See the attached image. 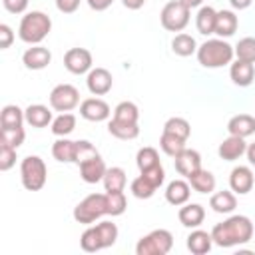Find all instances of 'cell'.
Returning <instances> with one entry per match:
<instances>
[{
	"label": "cell",
	"mask_w": 255,
	"mask_h": 255,
	"mask_svg": "<svg viewBox=\"0 0 255 255\" xmlns=\"http://www.w3.org/2000/svg\"><path fill=\"white\" fill-rule=\"evenodd\" d=\"M211 237H213V243L219 247L243 245L253 237V223L247 215H231L225 221L213 225Z\"/></svg>",
	"instance_id": "obj_1"
},
{
	"label": "cell",
	"mask_w": 255,
	"mask_h": 255,
	"mask_svg": "<svg viewBox=\"0 0 255 255\" xmlns=\"http://www.w3.org/2000/svg\"><path fill=\"white\" fill-rule=\"evenodd\" d=\"M195 54H197V62L203 68H223L233 62L235 48L223 38H211L205 40L201 46H197Z\"/></svg>",
	"instance_id": "obj_2"
},
{
	"label": "cell",
	"mask_w": 255,
	"mask_h": 255,
	"mask_svg": "<svg viewBox=\"0 0 255 255\" xmlns=\"http://www.w3.org/2000/svg\"><path fill=\"white\" fill-rule=\"evenodd\" d=\"M118 225L112 221H100L96 225H90L82 237H80V247L86 253H96L102 249H108L116 243L118 239Z\"/></svg>",
	"instance_id": "obj_3"
},
{
	"label": "cell",
	"mask_w": 255,
	"mask_h": 255,
	"mask_svg": "<svg viewBox=\"0 0 255 255\" xmlns=\"http://www.w3.org/2000/svg\"><path fill=\"white\" fill-rule=\"evenodd\" d=\"M50 30H52L50 16L42 10H32V12H26L22 16L20 26H18V36L22 42L36 46L50 34Z\"/></svg>",
	"instance_id": "obj_4"
},
{
	"label": "cell",
	"mask_w": 255,
	"mask_h": 255,
	"mask_svg": "<svg viewBox=\"0 0 255 255\" xmlns=\"http://www.w3.org/2000/svg\"><path fill=\"white\" fill-rule=\"evenodd\" d=\"M20 179L28 191H40L46 185L48 169L40 155H26L20 163Z\"/></svg>",
	"instance_id": "obj_5"
},
{
	"label": "cell",
	"mask_w": 255,
	"mask_h": 255,
	"mask_svg": "<svg viewBox=\"0 0 255 255\" xmlns=\"http://www.w3.org/2000/svg\"><path fill=\"white\" fill-rule=\"evenodd\" d=\"M104 215H108L106 193H90L74 207V219L84 225H92Z\"/></svg>",
	"instance_id": "obj_6"
},
{
	"label": "cell",
	"mask_w": 255,
	"mask_h": 255,
	"mask_svg": "<svg viewBox=\"0 0 255 255\" xmlns=\"http://www.w3.org/2000/svg\"><path fill=\"white\" fill-rule=\"evenodd\" d=\"M173 247V235L167 229H153L135 243L137 255H167Z\"/></svg>",
	"instance_id": "obj_7"
},
{
	"label": "cell",
	"mask_w": 255,
	"mask_h": 255,
	"mask_svg": "<svg viewBox=\"0 0 255 255\" xmlns=\"http://www.w3.org/2000/svg\"><path fill=\"white\" fill-rule=\"evenodd\" d=\"M189 8L181 0H171L161 8L159 22L167 32H181L189 24Z\"/></svg>",
	"instance_id": "obj_8"
},
{
	"label": "cell",
	"mask_w": 255,
	"mask_h": 255,
	"mask_svg": "<svg viewBox=\"0 0 255 255\" xmlns=\"http://www.w3.org/2000/svg\"><path fill=\"white\" fill-rule=\"evenodd\" d=\"M80 106V92L72 84H58L50 92V108L56 112H72Z\"/></svg>",
	"instance_id": "obj_9"
},
{
	"label": "cell",
	"mask_w": 255,
	"mask_h": 255,
	"mask_svg": "<svg viewBox=\"0 0 255 255\" xmlns=\"http://www.w3.org/2000/svg\"><path fill=\"white\" fill-rule=\"evenodd\" d=\"M92 64H94L92 52L86 48H70L64 54V66L70 74H76V76L88 74L92 70Z\"/></svg>",
	"instance_id": "obj_10"
},
{
	"label": "cell",
	"mask_w": 255,
	"mask_h": 255,
	"mask_svg": "<svg viewBox=\"0 0 255 255\" xmlns=\"http://www.w3.org/2000/svg\"><path fill=\"white\" fill-rule=\"evenodd\" d=\"M255 185V175L249 165H237L229 173V187L237 195H247Z\"/></svg>",
	"instance_id": "obj_11"
},
{
	"label": "cell",
	"mask_w": 255,
	"mask_h": 255,
	"mask_svg": "<svg viewBox=\"0 0 255 255\" xmlns=\"http://www.w3.org/2000/svg\"><path fill=\"white\" fill-rule=\"evenodd\" d=\"M80 116L88 122H106L112 116V110L102 98H86L80 104Z\"/></svg>",
	"instance_id": "obj_12"
},
{
	"label": "cell",
	"mask_w": 255,
	"mask_h": 255,
	"mask_svg": "<svg viewBox=\"0 0 255 255\" xmlns=\"http://www.w3.org/2000/svg\"><path fill=\"white\" fill-rule=\"evenodd\" d=\"M86 86H88L90 94H94V96H106L112 90V86H114V78H112L110 70H106V68H92L88 72Z\"/></svg>",
	"instance_id": "obj_13"
},
{
	"label": "cell",
	"mask_w": 255,
	"mask_h": 255,
	"mask_svg": "<svg viewBox=\"0 0 255 255\" xmlns=\"http://www.w3.org/2000/svg\"><path fill=\"white\" fill-rule=\"evenodd\" d=\"M50 62H52V52L42 44H36L22 54V64L28 70H44Z\"/></svg>",
	"instance_id": "obj_14"
},
{
	"label": "cell",
	"mask_w": 255,
	"mask_h": 255,
	"mask_svg": "<svg viewBox=\"0 0 255 255\" xmlns=\"http://www.w3.org/2000/svg\"><path fill=\"white\" fill-rule=\"evenodd\" d=\"M173 165H175V171L179 175L189 177L193 171H197L201 167V155H199V151L185 147L181 153H177L173 157Z\"/></svg>",
	"instance_id": "obj_15"
},
{
	"label": "cell",
	"mask_w": 255,
	"mask_h": 255,
	"mask_svg": "<svg viewBox=\"0 0 255 255\" xmlns=\"http://www.w3.org/2000/svg\"><path fill=\"white\" fill-rule=\"evenodd\" d=\"M247 151V143H245V137H239V135H229L225 137L219 147H217V153L223 161H235L239 159L243 153Z\"/></svg>",
	"instance_id": "obj_16"
},
{
	"label": "cell",
	"mask_w": 255,
	"mask_h": 255,
	"mask_svg": "<svg viewBox=\"0 0 255 255\" xmlns=\"http://www.w3.org/2000/svg\"><path fill=\"white\" fill-rule=\"evenodd\" d=\"M108 167L102 159V155H96V157H90L86 161L80 163V177L86 181V183H98L104 179Z\"/></svg>",
	"instance_id": "obj_17"
},
{
	"label": "cell",
	"mask_w": 255,
	"mask_h": 255,
	"mask_svg": "<svg viewBox=\"0 0 255 255\" xmlns=\"http://www.w3.org/2000/svg\"><path fill=\"white\" fill-rule=\"evenodd\" d=\"M229 76H231V82L235 86L247 88V86H251V82L255 78V64L243 62V60H235L229 66Z\"/></svg>",
	"instance_id": "obj_18"
},
{
	"label": "cell",
	"mask_w": 255,
	"mask_h": 255,
	"mask_svg": "<svg viewBox=\"0 0 255 255\" xmlns=\"http://www.w3.org/2000/svg\"><path fill=\"white\" fill-rule=\"evenodd\" d=\"M177 219L183 227H189V229H195L203 223L205 219V209L203 205L199 203H183L177 211Z\"/></svg>",
	"instance_id": "obj_19"
},
{
	"label": "cell",
	"mask_w": 255,
	"mask_h": 255,
	"mask_svg": "<svg viewBox=\"0 0 255 255\" xmlns=\"http://www.w3.org/2000/svg\"><path fill=\"white\" fill-rule=\"evenodd\" d=\"M189 195H191V185H189V181L173 179V181H169L167 187H165V199H167V203H171V205H175V207L187 203V201H189Z\"/></svg>",
	"instance_id": "obj_20"
},
{
	"label": "cell",
	"mask_w": 255,
	"mask_h": 255,
	"mask_svg": "<svg viewBox=\"0 0 255 255\" xmlns=\"http://www.w3.org/2000/svg\"><path fill=\"white\" fill-rule=\"evenodd\" d=\"M185 245H187V249H189L193 255H205V253H209L211 247H213V237H211V233H207V231L195 227V229L187 235Z\"/></svg>",
	"instance_id": "obj_21"
},
{
	"label": "cell",
	"mask_w": 255,
	"mask_h": 255,
	"mask_svg": "<svg viewBox=\"0 0 255 255\" xmlns=\"http://www.w3.org/2000/svg\"><path fill=\"white\" fill-rule=\"evenodd\" d=\"M237 26H239V18L233 10H219L217 12V18H215V32L219 38H229L237 32Z\"/></svg>",
	"instance_id": "obj_22"
},
{
	"label": "cell",
	"mask_w": 255,
	"mask_h": 255,
	"mask_svg": "<svg viewBox=\"0 0 255 255\" xmlns=\"http://www.w3.org/2000/svg\"><path fill=\"white\" fill-rule=\"evenodd\" d=\"M227 131L229 135L249 137L255 133V118L249 114H237L227 122Z\"/></svg>",
	"instance_id": "obj_23"
},
{
	"label": "cell",
	"mask_w": 255,
	"mask_h": 255,
	"mask_svg": "<svg viewBox=\"0 0 255 255\" xmlns=\"http://www.w3.org/2000/svg\"><path fill=\"white\" fill-rule=\"evenodd\" d=\"M24 118H26V124H30L32 128H46L54 120L52 112L42 104H30L24 110Z\"/></svg>",
	"instance_id": "obj_24"
},
{
	"label": "cell",
	"mask_w": 255,
	"mask_h": 255,
	"mask_svg": "<svg viewBox=\"0 0 255 255\" xmlns=\"http://www.w3.org/2000/svg\"><path fill=\"white\" fill-rule=\"evenodd\" d=\"M187 181H189L191 189L197 191V193L207 195V193L215 191V175H213L211 171L203 169V167H199L197 171H193V173L187 177Z\"/></svg>",
	"instance_id": "obj_25"
},
{
	"label": "cell",
	"mask_w": 255,
	"mask_h": 255,
	"mask_svg": "<svg viewBox=\"0 0 255 255\" xmlns=\"http://www.w3.org/2000/svg\"><path fill=\"white\" fill-rule=\"evenodd\" d=\"M209 207L215 213H223V215L225 213H233L235 207H237V197H235L233 191H227V189L217 191V193H213L209 197Z\"/></svg>",
	"instance_id": "obj_26"
},
{
	"label": "cell",
	"mask_w": 255,
	"mask_h": 255,
	"mask_svg": "<svg viewBox=\"0 0 255 255\" xmlns=\"http://www.w3.org/2000/svg\"><path fill=\"white\" fill-rule=\"evenodd\" d=\"M52 155L56 161L74 163L76 161V141H72L68 137H58L52 145Z\"/></svg>",
	"instance_id": "obj_27"
},
{
	"label": "cell",
	"mask_w": 255,
	"mask_h": 255,
	"mask_svg": "<svg viewBox=\"0 0 255 255\" xmlns=\"http://www.w3.org/2000/svg\"><path fill=\"white\" fill-rule=\"evenodd\" d=\"M215 18H217V10L211 8V6H201L197 10V16H195V28L199 34L203 36H209L215 32Z\"/></svg>",
	"instance_id": "obj_28"
},
{
	"label": "cell",
	"mask_w": 255,
	"mask_h": 255,
	"mask_svg": "<svg viewBox=\"0 0 255 255\" xmlns=\"http://www.w3.org/2000/svg\"><path fill=\"white\" fill-rule=\"evenodd\" d=\"M108 131L118 139H135L139 135V126L137 124H128V122H118V120L112 118L108 122Z\"/></svg>",
	"instance_id": "obj_29"
},
{
	"label": "cell",
	"mask_w": 255,
	"mask_h": 255,
	"mask_svg": "<svg viewBox=\"0 0 255 255\" xmlns=\"http://www.w3.org/2000/svg\"><path fill=\"white\" fill-rule=\"evenodd\" d=\"M171 50H173L175 56L187 58V56H191V54L197 52V42H195L193 36L181 32V34H175V38L171 40Z\"/></svg>",
	"instance_id": "obj_30"
},
{
	"label": "cell",
	"mask_w": 255,
	"mask_h": 255,
	"mask_svg": "<svg viewBox=\"0 0 255 255\" xmlns=\"http://www.w3.org/2000/svg\"><path fill=\"white\" fill-rule=\"evenodd\" d=\"M26 122L24 118V110H20L14 104H8L2 108L0 112V128H22V124Z\"/></svg>",
	"instance_id": "obj_31"
},
{
	"label": "cell",
	"mask_w": 255,
	"mask_h": 255,
	"mask_svg": "<svg viewBox=\"0 0 255 255\" xmlns=\"http://www.w3.org/2000/svg\"><path fill=\"white\" fill-rule=\"evenodd\" d=\"M52 133L58 137H68L76 129V116L70 112H62L58 118L52 120Z\"/></svg>",
	"instance_id": "obj_32"
},
{
	"label": "cell",
	"mask_w": 255,
	"mask_h": 255,
	"mask_svg": "<svg viewBox=\"0 0 255 255\" xmlns=\"http://www.w3.org/2000/svg\"><path fill=\"white\" fill-rule=\"evenodd\" d=\"M102 181H104L106 191H124L126 183H128V177H126V171L122 167H108Z\"/></svg>",
	"instance_id": "obj_33"
},
{
	"label": "cell",
	"mask_w": 255,
	"mask_h": 255,
	"mask_svg": "<svg viewBox=\"0 0 255 255\" xmlns=\"http://www.w3.org/2000/svg\"><path fill=\"white\" fill-rule=\"evenodd\" d=\"M114 120L118 122H128V124H137L139 120V110L133 102H120L114 110Z\"/></svg>",
	"instance_id": "obj_34"
},
{
	"label": "cell",
	"mask_w": 255,
	"mask_h": 255,
	"mask_svg": "<svg viewBox=\"0 0 255 255\" xmlns=\"http://www.w3.org/2000/svg\"><path fill=\"white\" fill-rule=\"evenodd\" d=\"M159 147H161V151L167 153L169 157H175L177 153H181V151L185 149V139H181V137H177V135H173V133L163 131L161 137H159Z\"/></svg>",
	"instance_id": "obj_35"
},
{
	"label": "cell",
	"mask_w": 255,
	"mask_h": 255,
	"mask_svg": "<svg viewBox=\"0 0 255 255\" xmlns=\"http://www.w3.org/2000/svg\"><path fill=\"white\" fill-rule=\"evenodd\" d=\"M163 131H167V133H173V135H177V137H181V139H189V135H191V126H189V122L185 120V118H169L165 124H163Z\"/></svg>",
	"instance_id": "obj_36"
},
{
	"label": "cell",
	"mask_w": 255,
	"mask_h": 255,
	"mask_svg": "<svg viewBox=\"0 0 255 255\" xmlns=\"http://www.w3.org/2000/svg\"><path fill=\"white\" fill-rule=\"evenodd\" d=\"M129 189H131V193H133V197H137V199H149L153 193H155V185L143 175V173H139L133 181H131V185H129Z\"/></svg>",
	"instance_id": "obj_37"
},
{
	"label": "cell",
	"mask_w": 255,
	"mask_h": 255,
	"mask_svg": "<svg viewBox=\"0 0 255 255\" xmlns=\"http://www.w3.org/2000/svg\"><path fill=\"white\" fill-rule=\"evenodd\" d=\"M128 207V201H126V195L124 191H106V209H108V215L116 217V215H122Z\"/></svg>",
	"instance_id": "obj_38"
},
{
	"label": "cell",
	"mask_w": 255,
	"mask_h": 255,
	"mask_svg": "<svg viewBox=\"0 0 255 255\" xmlns=\"http://www.w3.org/2000/svg\"><path fill=\"white\" fill-rule=\"evenodd\" d=\"M135 163H137L139 171H145V169H151V167L159 165V153H157V149L155 147H149V145L141 147L137 151V155H135Z\"/></svg>",
	"instance_id": "obj_39"
},
{
	"label": "cell",
	"mask_w": 255,
	"mask_h": 255,
	"mask_svg": "<svg viewBox=\"0 0 255 255\" xmlns=\"http://www.w3.org/2000/svg\"><path fill=\"white\" fill-rule=\"evenodd\" d=\"M235 56H237V60L255 64V38H251V36L241 38L235 46Z\"/></svg>",
	"instance_id": "obj_40"
},
{
	"label": "cell",
	"mask_w": 255,
	"mask_h": 255,
	"mask_svg": "<svg viewBox=\"0 0 255 255\" xmlns=\"http://www.w3.org/2000/svg\"><path fill=\"white\" fill-rule=\"evenodd\" d=\"M26 139V131L24 128H0V141L2 143H8L12 147H20Z\"/></svg>",
	"instance_id": "obj_41"
},
{
	"label": "cell",
	"mask_w": 255,
	"mask_h": 255,
	"mask_svg": "<svg viewBox=\"0 0 255 255\" xmlns=\"http://www.w3.org/2000/svg\"><path fill=\"white\" fill-rule=\"evenodd\" d=\"M96 155H100L98 153V149L94 147V143L92 141H88V139H78L76 141V165H80L82 161H86V159H90V157H96Z\"/></svg>",
	"instance_id": "obj_42"
},
{
	"label": "cell",
	"mask_w": 255,
	"mask_h": 255,
	"mask_svg": "<svg viewBox=\"0 0 255 255\" xmlns=\"http://www.w3.org/2000/svg\"><path fill=\"white\" fill-rule=\"evenodd\" d=\"M14 163H16V147L0 141V169L8 171L10 167H14Z\"/></svg>",
	"instance_id": "obj_43"
},
{
	"label": "cell",
	"mask_w": 255,
	"mask_h": 255,
	"mask_svg": "<svg viewBox=\"0 0 255 255\" xmlns=\"http://www.w3.org/2000/svg\"><path fill=\"white\" fill-rule=\"evenodd\" d=\"M30 0H2V6L10 12V14H24L28 8Z\"/></svg>",
	"instance_id": "obj_44"
},
{
	"label": "cell",
	"mask_w": 255,
	"mask_h": 255,
	"mask_svg": "<svg viewBox=\"0 0 255 255\" xmlns=\"http://www.w3.org/2000/svg\"><path fill=\"white\" fill-rule=\"evenodd\" d=\"M12 42H14V32H12V28H10L8 24H0V48L6 50V48L12 46Z\"/></svg>",
	"instance_id": "obj_45"
},
{
	"label": "cell",
	"mask_w": 255,
	"mask_h": 255,
	"mask_svg": "<svg viewBox=\"0 0 255 255\" xmlns=\"http://www.w3.org/2000/svg\"><path fill=\"white\" fill-rule=\"evenodd\" d=\"M54 2H56V8L62 14H74L80 8V2L82 0H54Z\"/></svg>",
	"instance_id": "obj_46"
},
{
	"label": "cell",
	"mask_w": 255,
	"mask_h": 255,
	"mask_svg": "<svg viewBox=\"0 0 255 255\" xmlns=\"http://www.w3.org/2000/svg\"><path fill=\"white\" fill-rule=\"evenodd\" d=\"M86 2H88V6H90L92 10H96V12H104V10H108V8L112 6L114 0H86Z\"/></svg>",
	"instance_id": "obj_47"
},
{
	"label": "cell",
	"mask_w": 255,
	"mask_h": 255,
	"mask_svg": "<svg viewBox=\"0 0 255 255\" xmlns=\"http://www.w3.org/2000/svg\"><path fill=\"white\" fill-rule=\"evenodd\" d=\"M122 4H124L128 10H139V8L145 4V0H122Z\"/></svg>",
	"instance_id": "obj_48"
},
{
	"label": "cell",
	"mask_w": 255,
	"mask_h": 255,
	"mask_svg": "<svg viewBox=\"0 0 255 255\" xmlns=\"http://www.w3.org/2000/svg\"><path fill=\"white\" fill-rule=\"evenodd\" d=\"M251 2H253V0H229V4H231L235 10H245V8L251 6Z\"/></svg>",
	"instance_id": "obj_49"
},
{
	"label": "cell",
	"mask_w": 255,
	"mask_h": 255,
	"mask_svg": "<svg viewBox=\"0 0 255 255\" xmlns=\"http://www.w3.org/2000/svg\"><path fill=\"white\" fill-rule=\"evenodd\" d=\"M245 153H247V159H249V163H251V165H255V143H249Z\"/></svg>",
	"instance_id": "obj_50"
},
{
	"label": "cell",
	"mask_w": 255,
	"mask_h": 255,
	"mask_svg": "<svg viewBox=\"0 0 255 255\" xmlns=\"http://www.w3.org/2000/svg\"><path fill=\"white\" fill-rule=\"evenodd\" d=\"M181 2H183L189 10H191V8H197V6H201V4H203V0H181Z\"/></svg>",
	"instance_id": "obj_51"
}]
</instances>
